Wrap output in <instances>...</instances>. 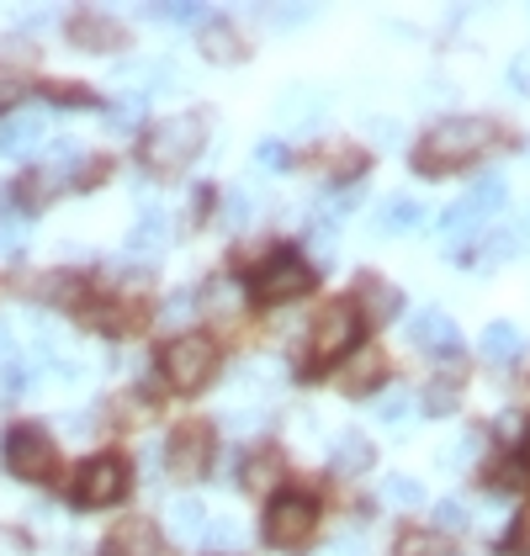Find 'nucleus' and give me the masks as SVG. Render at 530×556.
<instances>
[{"instance_id": "423d86ee", "label": "nucleus", "mask_w": 530, "mask_h": 556, "mask_svg": "<svg viewBox=\"0 0 530 556\" xmlns=\"http://www.w3.org/2000/svg\"><path fill=\"white\" fill-rule=\"evenodd\" d=\"M355 334H361V313H355L351 302H329L318 318H313V361L318 366H329V361H340L345 350H355Z\"/></svg>"}, {"instance_id": "f704fd0d", "label": "nucleus", "mask_w": 530, "mask_h": 556, "mask_svg": "<svg viewBox=\"0 0 530 556\" xmlns=\"http://www.w3.org/2000/svg\"><path fill=\"white\" fill-rule=\"evenodd\" d=\"M425 408H430V414H451V408H456V382L430 387V392H425Z\"/></svg>"}, {"instance_id": "20e7f679", "label": "nucleus", "mask_w": 530, "mask_h": 556, "mask_svg": "<svg viewBox=\"0 0 530 556\" xmlns=\"http://www.w3.org/2000/svg\"><path fill=\"white\" fill-rule=\"evenodd\" d=\"M313 525H318V504H313L308 493H281V498H270L261 530H265V541H270V546L298 552V546L313 535Z\"/></svg>"}, {"instance_id": "2eb2a0df", "label": "nucleus", "mask_w": 530, "mask_h": 556, "mask_svg": "<svg viewBox=\"0 0 530 556\" xmlns=\"http://www.w3.org/2000/svg\"><path fill=\"white\" fill-rule=\"evenodd\" d=\"M70 38H75V48H86V53H101V48L123 43V27H117L112 16H101V11H80V16L70 22Z\"/></svg>"}, {"instance_id": "4468645a", "label": "nucleus", "mask_w": 530, "mask_h": 556, "mask_svg": "<svg viewBox=\"0 0 530 556\" xmlns=\"http://www.w3.org/2000/svg\"><path fill=\"white\" fill-rule=\"evenodd\" d=\"M43 128H48L43 112H22V117L0 123V154H5V160H22V154H33V149H38V138H43Z\"/></svg>"}, {"instance_id": "4be33fe9", "label": "nucleus", "mask_w": 530, "mask_h": 556, "mask_svg": "<svg viewBox=\"0 0 530 556\" xmlns=\"http://www.w3.org/2000/svg\"><path fill=\"white\" fill-rule=\"evenodd\" d=\"M504 197H509L504 175H488V180H478V186H472V191H467L462 202H467V213H472L478 223H483V217H493L499 207H504Z\"/></svg>"}, {"instance_id": "9d476101", "label": "nucleus", "mask_w": 530, "mask_h": 556, "mask_svg": "<svg viewBox=\"0 0 530 556\" xmlns=\"http://www.w3.org/2000/svg\"><path fill=\"white\" fill-rule=\"evenodd\" d=\"M408 340L419 344L425 355H456V350H462L456 318H451V313H441V307H425V313H414V324H408Z\"/></svg>"}, {"instance_id": "a878e982", "label": "nucleus", "mask_w": 530, "mask_h": 556, "mask_svg": "<svg viewBox=\"0 0 530 556\" xmlns=\"http://www.w3.org/2000/svg\"><path fill=\"white\" fill-rule=\"evenodd\" d=\"M281 482V462L276 456H250V467H244V488L250 493H270Z\"/></svg>"}, {"instance_id": "dca6fc26", "label": "nucleus", "mask_w": 530, "mask_h": 556, "mask_svg": "<svg viewBox=\"0 0 530 556\" xmlns=\"http://www.w3.org/2000/svg\"><path fill=\"white\" fill-rule=\"evenodd\" d=\"M478 350H483V361H493V366H509V361H520V350H526V334L515 329V324H488L483 340H478Z\"/></svg>"}, {"instance_id": "9b49d317", "label": "nucleus", "mask_w": 530, "mask_h": 556, "mask_svg": "<svg viewBox=\"0 0 530 556\" xmlns=\"http://www.w3.org/2000/svg\"><path fill=\"white\" fill-rule=\"evenodd\" d=\"M123 250H128V260H149V265H154V260L171 250V223H165V213H160V207H143V217L132 223Z\"/></svg>"}, {"instance_id": "aec40b11", "label": "nucleus", "mask_w": 530, "mask_h": 556, "mask_svg": "<svg viewBox=\"0 0 530 556\" xmlns=\"http://www.w3.org/2000/svg\"><path fill=\"white\" fill-rule=\"evenodd\" d=\"M171 535H176L180 546H197V541L207 535V509H202L197 498H180V504H171Z\"/></svg>"}, {"instance_id": "37998d69", "label": "nucleus", "mask_w": 530, "mask_h": 556, "mask_svg": "<svg viewBox=\"0 0 530 556\" xmlns=\"http://www.w3.org/2000/svg\"><path fill=\"white\" fill-rule=\"evenodd\" d=\"M0 355H5V329H0Z\"/></svg>"}, {"instance_id": "f8f14e48", "label": "nucleus", "mask_w": 530, "mask_h": 556, "mask_svg": "<svg viewBox=\"0 0 530 556\" xmlns=\"http://www.w3.org/2000/svg\"><path fill=\"white\" fill-rule=\"evenodd\" d=\"M117 80L128 90L160 96V90H176V64L171 59H128V64H117Z\"/></svg>"}, {"instance_id": "6ab92c4d", "label": "nucleus", "mask_w": 530, "mask_h": 556, "mask_svg": "<svg viewBox=\"0 0 530 556\" xmlns=\"http://www.w3.org/2000/svg\"><path fill=\"white\" fill-rule=\"evenodd\" d=\"M425 223V207L414 202V197H388L382 207H377V228L382 233H414Z\"/></svg>"}, {"instance_id": "79ce46f5", "label": "nucleus", "mask_w": 530, "mask_h": 556, "mask_svg": "<svg viewBox=\"0 0 530 556\" xmlns=\"http://www.w3.org/2000/svg\"><path fill=\"white\" fill-rule=\"evenodd\" d=\"M515 244H526V250H530V207H526V223L515 228Z\"/></svg>"}, {"instance_id": "f257e3e1", "label": "nucleus", "mask_w": 530, "mask_h": 556, "mask_svg": "<svg viewBox=\"0 0 530 556\" xmlns=\"http://www.w3.org/2000/svg\"><path fill=\"white\" fill-rule=\"evenodd\" d=\"M488 143H493V123H483V117H445V123H436V128L425 132L414 165L425 175H441V170H451V165L478 160Z\"/></svg>"}, {"instance_id": "ddd939ff", "label": "nucleus", "mask_w": 530, "mask_h": 556, "mask_svg": "<svg viewBox=\"0 0 530 556\" xmlns=\"http://www.w3.org/2000/svg\"><path fill=\"white\" fill-rule=\"evenodd\" d=\"M106 556H165V546H160V530L149 519H123L106 541Z\"/></svg>"}, {"instance_id": "f3484780", "label": "nucleus", "mask_w": 530, "mask_h": 556, "mask_svg": "<svg viewBox=\"0 0 530 556\" xmlns=\"http://www.w3.org/2000/svg\"><path fill=\"white\" fill-rule=\"evenodd\" d=\"M355 302H361V307H355V313H366V318H371V324H388V318H393L398 313V292L393 287H388V281H377V276H366V281H361V292H355Z\"/></svg>"}, {"instance_id": "e433bc0d", "label": "nucleus", "mask_w": 530, "mask_h": 556, "mask_svg": "<svg viewBox=\"0 0 530 556\" xmlns=\"http://www.w3.org/2000/svg\"><path fill=\"white\" fill-rule=\"evenodd\" d=\"M509 90L530 96V48H520V53L509 59Z\"/></svg>"}, {"instance_id": "412c9836", "label": "nucleus", "mask_w": 530, "mask_h": 556, "mask_svg": "<svg viewBox=\"0 0 530 556\" xmlns=\"http://www.w3.org/2000/svg\"><path fill=\"white\" fill-rule=\"evenodd\" d=\"M382 377H388V361L366 344L361 355H351V366H345V392H371Z\"/></svg>"}, {"instance_id": "2f4dec72", "label": "nucleus", "mask_w": 530, "mask_h": 556, "mask_svg": "<svg viewBox=\"0 0 530 556\" xmlns=\"http://www.w3.org/2000/svg\"><path fill=\"white\" fill-rule=\"evenodd\" d=\"M138 101H117V106H106V128L112 132H132V123H138Z\"/></svg>"}, {"instance_id": "c756f323", "label": "nucleus", "mask_w": 530, "mask_h": 556, "mask_svg": "<svg viewBox=\"0 0 530 556\" xmlns=\"http://www.w3.org/2000/svg\"><path fill=\"white\" fill-rule=\"evenodd\" d=\"M250 217H255V197H250V191H228V197H223V223H228V228H244Z\"/></svg>"}, {"instance_id": "473e14b6", "label": "nucleus", "mask_w": 530, "mask_h": 556, "mask_svg": "<svg viewBox=\"0 0 530 556\" xmlns=\"http://www.w3.org/2000/svg\"><path fill=\"white\" fill-rule=\"evenodd\" d=\"M255 165L261 170H287V143H276V138L255 143Z\"/></svg>"}, {"instance_id": "6e6552de", "label": "nucleus", "mask_w": 530, "mask_h": 556, "mask_svg": "<svg viewBox=\"0 0 530 556\" xmlns=\"http://www.w3.org/2000/svg\"><path fill=\"white\" fill-rule=\"evenodd\" d=\"M303 292H313V270H308V260H298V255H276L255 276V298L261 302H292V298H303Z\"/></svg>"}, {"instance_id": "a19ab883", "label": "nucleus", "mask_w": 530, "mask_h": 556, "mask_svg": "<svg viewBox=\"0 0 530 556\" xmlns=\"http://www.w3.org/2000/svg\"><path fill=\"white\" fill-rule=\"evenodd\" d=\"M371 138H377V143H398V123L393 117H377V123H371Z\"/></svg>"}, {"instance_id": "f03ea898", "label": "nucleus", "mask_w": 530, "mask_h": 556, "mask_svg": "<svg viewBox=\"0 0 530 556\" xmlns=\"http://www.w3.org/2000/svg\"><path fill=\"white\" fill-rule=\"evenodd\" d=\"M202 143H207V123L202 117H165V123H154L143 132V165L180 170V165H191L202 154Z\"/></svg>"}, {"instance_id": "72a5a7b5", "label": "nucleus", "mask_w": 530, "mask_h": 556, "mask_svg": "<svg viewBox=\"0 0 530 556\" xmlns=\"http://www.w3.org/2000/svg\"><path fill=\"white\" fill-rule=\"evenodd\" d=\"M436 525H441V530H467V509H462V498H441V504H436Z\"/></svg>"}, {"instance_id": "7c9ffc66", "label": "nucleus", "mask_w": 530, "mask_h": 556, "mask_svg": "<svg viewBox=\"0 0 530 556\" xmlns=\"http://www.w3.org/2000/svg\"><path fill=\"white\" fill-rule=\"evenodd\" d=\"M27 387H33L27 361H5V366H0V397H22Z\"/></svg>"}, {"instance_id": "1a4fd4ad", "label": "nucleus", "mask_w": 530, "mask_h": 556, "mask_svg": "<svg viewBox=\"0 0 530 556\" xmlns=\"http://www.w3.org/2000/svg\"><path fill=\"white\" fill-rule=\"evenodd\" d=\"M207 456H213V429L202 425V419H186L171 434V467L180 477H197V471H207Z\"/></svg>"}, {"instance_id": "5701e85b", "label": "nucleus", "mask_w": 530, "mask_h": 556, "mask_svg": "<svg viewBox=\"0 0 530 556\" xmlns=\"http://www.w3.org/2000/svg\"><path fill=\"white\" fill-rule=\"evenodd\" d=\"M276 117H281L287 128H313V117H318V96H313V90H287V96L276 101Z\"/></svg>"}, {"instance_id": "7ed1b4c3", "label": "nucleus", "mask_w": 530, "mask_h": 556, "mask_svg": "<svg viewBox=\"0 0 530 556\" xmlns=\"http://www.w3.org/2000/svg\"><path fill=\"white\" fill-rule=\"evenodd\" d=\"M160 371H165L171 387L197 392V387H207V377L218 371V344L207 340V334H176V340L165 344V355H160Z\"/></svg>"}, {"instance_id": "c03bdc74", "label": "nucleus", "mask_w": 530, "mask_h": 556, "mask_svg": "<svg viewBox=\"0 0 530 556\" xmlns=\"http://www.w3.org/2000/svg\"><path fill=\"white\" fill-rule=\"evenodd\" d=\"M526 456H530V434H526Z\"/></svg>"}, {"instance_id": "a211bd4d", "label": "nucleus", "mask_w": 530, "mask_h": 556, "mask_svg": "<svg viewBox=\"0 0 530 556\" xmlns=\"http://www.w3.org/2000/svg\"><path fill=\"white\" fill-rule=\"evenodd\" d=\"M329 462H335V471H345V477H355V471H366L371 462H377V451H371V440L366 434H340L335 440V451H329Z\"/></svg>"}, {"instance_id": "ea45409f", "label": "nucleus", "mask_w": 530, "mask_h": 556, "mask_svg": "<svg viewBox=\"0 0 530 556\" xmlns=\"http://www.w3.org/2000/svg\"><path fill=\"white\" fill-rule=\"evenodd\" d=\"M213 546H223V552H239V525H218V530H213Z\"/></svg>"}, {"instance_id": "b1692460", "label": "nucleus", "mask_w": 530, "mask_h": 556, "mask_svg": "<svg viewBox=\"0 0 530 556\" xmlns=\"http://www.w3.org/2000/svg\"><path fill=\"white\" fill-rule=\"evenodd\" d=\"M202 53H207L213 64H239V59H244L250 48L239 43V38H234L228 27H207V33H202Z\"/></svg>"}, {"instance_id": "c9c22d12", "label": "nucleus", "mask_w": 530, "mask_h": 556, "mask_svg": "<svg viewBox=\"0 0 530 556\" xmlns=\"http://www.w3.org/2000/svg\"><path fill=\"white\" fill-rule=\"evenodd\" d=\"M22 90H27V80H22L16 70H0V112H11V106L22 101Z\"/></svg>"}, {"instance_id": "bb28decb", "label": "nucleus", "mask_w": 530, "mask_h": 556, "mask_svg": "<svg viewBox=\"0 0 530 556\" xmlns=\"http://www.w3.org/2000/svg\"><path fill=\"white\" fill-rule=\"evenodd\" d=\"M408 414H414V403H408V392H388L382 403H377V419L388 429H408Z\"/></svg>"}, {"instance_id": "c85d7f7f", "label": "nucleus", "mask_w": 530, "mask_h": 556, "mask_svg": "<svg viewBox=\"0 0 530 556\" xmlns=\"http://www.w3.org/2000/svg\"><path fill=\"white\" fill-rule=\"evenodd\" d=\"M520 255V244H515V228H504V233H488L483 239V265H504V260Z\"/></svg>"}, {"instance_id": "4c0bfd02", "label": "nucleus", "mask_w": 530, "mask_h": 556, "mask_svg": "<svg viewBox=\"0 0 530 556\" xmlns=\"http://www.w3.org/2000/svg\"><path fill=\"white\" fill-rule=\"evenodd\" d=\"M509 552L530 556V504L520 509V519H515V530H509Z\"/></svg>"}, {"instance_id": "393cba45", "label": "nucleus", "mask_w": 530, "mask_h": 556, "mask_svg": "<svg viewBox=\"0 0 530 556\" xmlns=\"http://www.w3.org/2000/svg\"><path fill=\"white\" fill-rule=\"evenodd\" d=\"M382 504H393V509L425 504V482H419V477H388V482H382Z\"/></svg>"}, {"instance_id": "0eeeda50", "label": "nucleus", "mask_w": 530, "mask_h": 556, "mask_svg": "<svg viewBox=\"0 0 530 556\" xmlns=\"http://www.w3.org/2000/svg\"><path fill=\"white\" fill-rule=\"evenodd\" d=\"M5 462L16 477H27V482H43L53 462H59V451H53V440H48V429L38 425H22L5 434Z\"/></svg>"}, {"instance_id": "58836bf2", "label": "nucleus", "mask_w": 530, "mask_h": 556, "mask_svg": "<svg viewBox=\"0 0 530 556\" xmlns=\"http://www.w3.org/2000/svg\"><path fill=\"white\" fill-rule=\"evenodd\" d=\"M313 556H361V541H351V535H335L329 546H318Z\"/></svg>"}, {"instance_id": "cd10ccee", "label": "nucleus", "mask_w": 530, "mask_h": 556, "mask_svg": "<svg viewBox=\"0 0 530 556\" xmlns=\"http://www.w3.org/2000/svg\"><path fill=\"white\" fill-rule=\"evenodd\" d=\"M441 535H430V530H408V535H398V556H441Z\"/></svg>"}, {"instance_id": "39448f33", "label": "nucleus", "mask_w": 530, "mask_h": 556, "mask_svg": "<svg viewBox=\"0 0 530 556\" xmlns=\"http://www.w3.org/2000/svg\"><path fill=\"white\" fill-rule=\"evenodd\" d=\"M128 462L123 456H90L80 477H75V504L80 509H106V504H123L128 493Z\"/></svg>"}]
</instances>
